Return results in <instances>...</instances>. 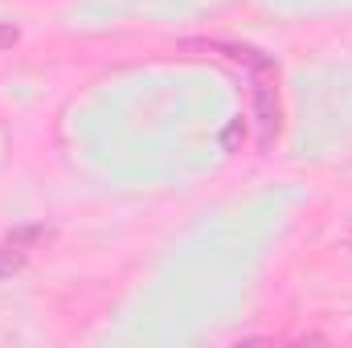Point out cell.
Masks as SVG:
<instances>
[{"label":"cell","instance_id":"cell-1","mask_svg":"<svg viewBox=\"0 0 352 348\" xmlns=\"http://www.w3.org/2000/svg\"><path fill=\"white\" fill-rule=\"evenodd\" d=\"M16 37H21V29H16V25H8V21H0V50L16 45Z\"/></svg>","mask_w":352,"mask_h":348},{"label":"cell","instance_id":"cell-2","mask_svg":"<svg viewBox=\"0 0 352 348\" xmlns=\"http://www.w3.org/2000/svg\"><path fill=\"white\" fill-rule=\"evenodd\" d=\"M16 266H21V259H16V254H0V279H4V274H12Z\"/></svg>","mask_w":352,"mask_h":348}]
</instances>
